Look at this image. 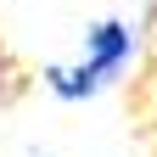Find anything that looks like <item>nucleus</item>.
I'll use <instances>...</instances> for the list:
<instances>
[{"mask_svg":"<svg viewBox=\"0 0 157 157\" xmlns=\"http://www.w3.org/2000/svg\"><path fill=\"white\" fill-rule=\"evenodd\" d=\"M129 56H135V23L107 17V23H95L84 34V56H78L73 67H51V90L62 95V101H84V95L107 90L112 78L129 67Z\"/></svg>","mask_w":157,"mask_h":157,"instance_id":"obj_1","label":"nucleus"}]
</instances>
